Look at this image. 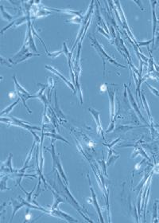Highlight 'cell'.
Masks as SVG:
<instances>
[{"label": "cell", "mask_w": 159, "mask_h": 223, "mask_svg": "<svg viewBox=\"0 0 159 223\" xmlns=\"http://www.w3.org/2000/svg\"><path fill=\"white\" fill-rule=\"evenodd\" d=\"M91 41H92V45L93 46L95 50H96L98 54L100 55V57L102 58V61H103V77H105V74H106V62H110L111 64H112L116 67H120V68L123 69H128V67L125 66V65H123L121 64H119L118 62H116L115 59H113L112 57H110L108 54H107V53L105 52V50H103V46L100 44V42L97 41V39L96 37H90Z\"/></svg>", "instance_id": "cell-1"}, {"label": "cell", "mask_w": 159, "mask_h": 223, "mask_svg": "<svg viewBox=\"0 0 159 223\" xmlns=\"http://www.w3.org/2000/svg\"><path fill=\"white\" fill-rule=\"evenodd\" d=\"M0 121L2 123L5 122L6 124H10V125H14V126H19V127H21L24 129H26L27 131H29L30 133L34 136L35 140L38 142V143L41 142L40 138L39 136H37V134L35 133L34 130H38L41 131L42 128H40L39 127H37V126H34V125H31L29 122H26V121H22V120H19V119H17L15 117H9V118H3L1 117Z\"/></svg>", "instance_id": "cell-2"}, {"label": "cell", "mask_w": 159, "mask_h": 223, "mask_svg": "<svg viewBox=\"0 0 159 223\" xmlns=\"http://www.w3.org/2000/svg\"><path fill=\"white\" fill-rule=\"evenodd\" d=\"M58 180H59V183L61 184V188L63 189V191H64V196H65V201H67L69 202V204L72 206V207L75 209L76 211L78 212L79 214H81V216L83 217L84 220H86L88 222L91 223H93V221H92L89 218V217H87L85 214H84V209L83 207H81V205L79 204V202L76 200L74 197L72 196V194L70 193V191L68 189V187H67V185H64V183H62V181L60 179V178L58 177Z\"/></svg>", "instance_id": "cell-3"}, {"label": "cell", "mask_w": 159, "mask_h": 223, "mask_svg": "<svg viewBox=\"0 0 159 223\" xmlns=\"http://www.w3.org/2000/svg\"><path fill=\"white\" fill-rule=\"evenodd\" d=\"M54 141H55V139L52 140V143H51V148H45L50 152L51 156H52V159H53V170H54L55 169H56V170H58V173L60 174L61 176L62 177V179L65 182V184L68 186L69 185V182H68V179H67V177H66L64 169H63L62 166H61L59 156H58V155H56V152H55Z\"/></svg>", "instance_id": "cell-4"}, {"label": "cell", "mask_w": 159, "mask_h": 223, "mask_svg": "<svg viewBox=\"0 0 159 223\" xmlns=\"http://www.w3.org/2000/svg\"><path fill=\"white\" fill-rule=\"evenodd\" d=\"M13 79H14V85H15L16 90H17V93H18V95L19 96V98L21 99V100L23 103V105L25 106L26 109H27V111L30 114H31L32 112L30 109H29L28 106L26 105V100L29 99H30V98H33V95H30V93H29L28 91H26V90L23 88V87L17 81V79H16L15 75H14L13 76Z\"/></svg>", "instance_id": "cell-5"}, {"label": "cell", "mask_w": 159, "mask_h": 223, "mask_svg": "<svg viewBox=\"0 0 159 223\" xmlns=\"http://www.w3.org/2000/svg\"><path fill=\"white\" fill-rule=\"evenodd\" d=\"M107 91L108 93L110 100V118H111V123H115V97H116V90L113 87L107 86Z\"/></svg>", "instance_id": "cell-6"}, {"label": "cell", "mask_w": 159, "mask_h": 223, "mask_svg": "<svg viewBox=\"0 0 159 223\" xmlns=\"http://www.w3.org/2000/svg\"><path fill=\"white\" fill-rule=\"evenodd\" d=\"M49 214L54 216V217H58V218H61V219H64L68 222H78V221L75 219L74 217H72V216H70L65 212H63L62 211H61L59 209L50 210V214Z\"/></svg>", "instance_id": "cell-7"}, {"label": "cell", "mask_w": 159, "mask_h": 223, "mask_svg": "<svg viewBox=\"0 0 159 223\" xmlns=\"http://www.w3.org/2000/svg\"><path fill=\"white\" fill-rule=\"evenodd\" d=\"M88 112H90L92 116H93L94 120L96 121V132L98 134H101L102 135V137L103 138V139L105 140L104 137H103V127H102V125H101V123H100V112L97 111L96 109H92V108H88L87 109Z\"/></svg>", "instance_id": "cell-8"}, {"label": "cell", "mask_w": 159, "mask_h": 223, "mask_svg": "<svg viewBox=\"0 0 159 223\" xmlns=\"http://www.w3.org/2000/svg\"><path fill=\"white\" fill-rule=\"evenodd\" d=\"M115 3H116V6L118 7L119 15H120V17H121L122 25L123 26V27H124L125 29L127 30V34H129V35H130V37H131V38H132V39L134 41V43H135V45H136V46H137V47H138V42H136V40L134 39V36H133V34H131V30H130V29H129V26H128V25H127V21H126V18H125L124 13H123V10H122V7H121V6H120L119 1H115Z\"/></svg>", "instance_id": "cell-9"}, {"label": "cell", "mask_w": 159, "mask_h": 223, "mask_svg": "<svg viewBox=\"0 0 159 223\" xmlns=\"http://www.w3.org/2000/svg\"><path fill=\"white\" fill-rule=\"evenodd\" d=\"M87 179H88V182H89V185H90V190H91V193H92V202H93L94 206H95V208H96L97 213H98V215H99V217H100V222H104L103 216H102V212H101V210H100V205H99V203H98L96 195V194H95V192H94L93 187H92V183H91V179L88 175H87Z\"/></svg>", "instance_id": "cell-10"}, {"label": "cell", "mask_w": 159, "mask_h": 223, "mask_svg": "<svg viewBox=\"0 0 159 223\" xmlns=\"http://www.w3.org/2000/svg\"><path fill=\"white\" fill-rule=\"evenodd\" d=\"M45 69H48L49 71H50L51 73H54V74L56 75V76H58V77H59V78H61V80H62V81H64V82H65V83L66 84H67V85H68V86H69V88L72 90V91H73V93L76 94V88L75 86H74V84L71 83L69 80H67V78H65L64 76H62V75L61 74V73H60V72H58L57 70H56V69H54L53 67H52V66H50V65H45Z\"/></svg>", "instance_id": "cell-11"}, {"label": "cell", "mask_w": 159, "mask_h": 223, "mask_svg": "<svg viewBox=\"0 0 159 223\" xmlns=\"http://www.w3.org/2000/svg\"><path fill=\"white\" fill-rule=\"evenodd\" d=\"M19 199L20 201H18L16 199H11V206L13 208V214L11 216L10 220H12L13 217H14V215L17 213V211H19V209H21L23 206H25V199H23L21 197H19Z\"/></svg>", "instance_id": "cell-12"}, {"label": "cell", "mask_w": 159, "mask_h": 223, "mask_svg": "<svg viewBox=\"0 0 159 223\" xmlns=\"http://www.w3.org/2000/svg\"><path fill=\"white\" fill-rule=\"evenodd\" d=\"M54 105H55V112H56V115L57 117L60 118V120L61 121H66L65 120V115L63 114L61 110V109L59 108V106H58V103H57V98H56V90H54Z\"/></svg>", "instance_id": "cell-13"}, {"label": "cell", "mask_w": 159, "mask_h": 223, "mask_svg": "<svg viewBox=\"0 0 159 223\" xmlns=\"http://www.w3.org/2000/svg\"><path fill=\"white\" fill-rule=\"evenodd\" d=\"M52 193H53L54 201H53V204L52 205L51 210L58 209V206H59V204L60 203H63V202H65V199H64L61 196H60V195H58L57 193L55 192L54 190H52Z\"/></svg>", "instance_id": "cell-14"}, {"label": "cell", "mask_w": 159, "mask_h": 223, "mask_svg": "<svg viewBox=\"0 0 159 223\" xmlns=\"http://www.w3.org/2000/svg\"><path fill=\"white\" fill-rule=\"evenodd\" d=\"M127 92H128V95H129V98H130V101H131V105H132V107L134 108V110L136 112L138 113V115L140 116L141 120L147 123V121H146V120L144 119V117L142 116V115L141 114L140 111H139V109H138V106L137 105V104H136V102H135V100H134V97H133L132 94H131V91H130V89H129L128 88H127Z\"/></svg>", "instance_id": "cell-15"}, {"label": "cell", "mask_w": 159, "mask_h": 223, "mask_svg": "<svg viewBox=\"0 0 159 223\" xmlns=\"http://www.w3.org/2000/svg\"><path fill=\"white\" fill-rule=\"evenodd\" d=\"M46 10H53V11H56V12H61V13H66V14H69V15H72L75 16H81V13H82V10H80V11H76V10H61V9H55V8H50V7H46V6H44Z\"/></svg>", "instance_id": "cell-16"}, {"label": "cell", "mask_w": 159, "mask_h": 223, "mask_svg": "<svg viewBox=\"0 0 159 223\" xmlns=\"http://www.w3.org/2000/svg\"><path fill=\"white\" fill-rule=\"evenodd\" d=\"M41 138L40 142V164H39V167H40L41 171H43V163H44V157H43V151H42V148H43V139L44 136H45V132H44V128L42 127L41 129Z\"/></svg>", "instance_id": "cell-17"}, {"label": "cell", "mask_w": 159, "mask_h": 223, "mask_svg": "<svg viewBox=\"0 0 159 223\" xmlns=\"http://www.w3.org/2000/svg\"><path fill=\"white\" fill-rule=\"evenodd\" d=\"M157 1H151V5H152V14H153V41H154L155 37V31L157 27V18L155 15V5H156Z\"/></svg>", "instance_id": "cell-18"}, {"label": "cell", "mask_w": 159, "mask_h": 223, "mask_svg": "<svg viewBox=\"0 0 159 223\" xmlns=\"http://www.w3.org/2000/svg\"><path fill=\"white\" fill-rule=\"evenodd\" d=\"M96 22H98V24H100L101 26H103V27L104 28L106 33H108V32H109V31H108V29L107 28L106 25L104 24L103 19H102L101 16H100V10H99V8H98V6H96Z\"/></svg>", "instance_id": "cell-19"}, {"label": "cell", "mask_w": 159, "mask_h": 223, "mask_svg": "<svg viewBox=\"0 0 159 223\" xmlns=\"http://www.w3.org/2000/svg\"><path fill=\"white\" fill-rule=\"evenodd\" d=\"M20 100H21V99H20V98L17 99V100H15V101L13 103V104H11L10 105H9L8 107H7V108H6V109H4V110H3V111H2V112H1V114H0L1 115V117H3L4 115H7L8 113H10V112L12 111V109H14V107H15L16 105H17V104H18V103H19Z\"/></svg>", "instance_id": "cell-20"}, {"label": "cell", "mask_w": 159, "mask_h": 223, "mask_svg": "<svg viewBox=\"0 0 159 223\" xmlns=\"http://www.w3.org/2000/svg\"><path fill=\"white\" fill-rule=\"evenodd\" d=\"M158 200H155V202L153 204V215H152V222H158Z\"/></svg>", "instance_id": "cell-21"}, {"label": "cell", "mask_w": 159, "mask_h": 223, "mask_svg": "<svg viewBox=\"0 0 159 223\" xmlns=\"http://www.w3.org/2000/svg\"><path fill=\"white\" fill-rule=\"evenodd\" d=\"M38 56H41L40 53H27L25 55H24L22 57V58H20L18 61H16L13 65H16V64H19L20 62H23L25 60H27V59L30 58V57H38Z\"/></svg>", "instance_id": "cell-22"}, {"label": "cell", "mask_w": 159, "mask_h": 223, "mask_svg": "<svg viewBox=\"0 0 159 223\" xmlns=\"http://www.w3.org/2000/svg\"><path fill=\"white\" fill-rule=\"evenodd\" d=\"M45 136H46L52 137L53 139H59V140L64 141V142H65L66 143H68V144H69V141H68L67 139H65V138H64V137H62V136H60V135H58V134H56V133H48V132H45Z\"/></svg>", "instance_id": "cell-23"}, {"label": "cell", "mask_w": 159, "mask_h": 223, "mask_svg": "<svg viewBox=\"0 0 159 223\" xmlns=\"http://www.w3.org/2000/svg\"><path fill=\"white\" fill-rule=\"evenodd\" d=\"M141 96H142V104H143L144 107H145V109L147 110V113L148 115V117H149V120L151 122L152 124V120H151V115H150V109H149V106H148V104H147V99L145 98V96H144L143 93H141Z\"/></svg>", "instance_id": "cell-24"}, {"label": "cell", "mask_w": 159, "mask_h": 223, "mask_svg": "<svg viewBox=\"0 0 159 223\" xmlns=\"http://www.w3.org/2000/svg\"><path fill=\"white\" fill-rule=\"evenodd\" d=\"M0 9H1V13H2V16L3 17V19H5L6 20H7L8 22H10V21L14 19V16L10 15H9L8 13L6 12V11L4 10V8H3V5H1V6H0Z\"/></svg>", "instance_id": "cell-25"}, {"label": "cell", "mask_w": 159, "mask_h": 223, "mask_svg": "<svg viewBox=\"0 0 159 223\" xmlns=\"http://www.w3.org/2000/svg\"><path fill=\"white\" fill-rule=\"evenodd\" d=\"M8 179V175H6L5 176L1 178V191H3L5 190H10L6 186V181Z\"/></svg>", "instance_id": "cell-26"}, {"label": "cell", "mask_w": 159, "mask_h": 223, "mask_svg": "<svg viewBox=\"0 0 159 223\" xmlns=\"http://www.w3.org/2000/svg\"><path fill=\"white\" fill-rule=\"evenodd\" d=\"M135 126H127V125H121V126H119V127L114 129L115 132H127V131L131 130V129H133V128H135Z\"/></svg>", "instance_id": "cell-27"}, {"label": "cell", "mask_w": 159, "mask_h": 223, "mask_svg": "<svg viewBox=\"0 0 159 223\" xmlns=\"http://www.w3.org/2000/svg\"><path fill=\"white\" fill-rule=\"evenodd\" d=\"M149 50V53H150V59L148 60V62H149V65H148V73H150L151 72L154 71V69H153V67H154V64H153V58L152 55H151V53H150V49H148Z\"/></svg>", "instance_id": "cell-28"}, {"label": "cell", "mask_w": 159, "mask_h": 223, "mask_svg": "<svg viewBox=\"0 0 159 223\" xmlns=\"http://www.w3.org/2000/svg\"><path fill=\"white\" fill-rule=\"evenodd\" d=\"M120 156H119V155H111L110 157H108L107 158V167H109V166H111V164L112 163H115V162L119 158Z\"/></svg>", "instance_id": "cell-29"}, {"label": "cell", "mask_w": 159, "mask_h": 223, "mask_svg": "<svg viewBox=\"0 0 159 223\" xmlns=\"http://www.w3.org/2000/svg\"><path fill=\"white\" fill-rule=\"evenodd\" d=\"M102 156H103V159H102V160H100V161H99V163H100V166H101V167H102V169H103V173H104V175L105 176H107V163L105 162V160H104V155H103V153L102 152Z\"/></svg>", "instance_id": "cell-30"}, {"label": "cell", "mask_w": 159, "mask_h": 223, "mask_svg": "<svg viewBox=\"0 0 159 223\" xmlns=\"http://www.w3.org/2000/svg\"><path fill=\"white\" fill-rule=\"evenodd\" d=\"M21 188H22V190H23V191L25 192V195H26V200H27V201H28V202H33V201H32V195H33V193H34V190H35V186H34V188L33 189V190H32V191H30V193L26 192L25 190L23 189V187H22V186H21Z\"/></svg>", "instance_id": "cell-31"}, {"label": "cell", "mask_w": 159, "mask_h": 223, "mask_svg": "<svg viewBox=\"0 0 159 223\" xmlns=\"http://www.w3.org/2000/svg\"><path fill=\"white\" fill-rule=\"evenodd\" d=\"M63 53V50H59V51H56V52H53V53H50L49 51L46 52V55L50 57H52V58H55L57 56H59L60 54Z\"/></svg>", "instance_id": "cell-32"}, {"label": "cell", "mask_w": 159, "mask_h": 223, "mask_svg": "<svg viewBox=\"0 0 159 223\" xmlns=\"http://www.w3.org/2000/svg\"><path fill=\"white\" fill-rule=\"evenodd\" d=\"M151 42H153V43H154V42L153 41V39H151V40L147 41V42H138V48L139 46H148L149 44L151 43Z\"/></svg>", "instance_id": "cell-33"}, {"label": "cell", "mask_w": 159, "mask_h": 223, "mask_svg": "<svg viewBox=\"0 0 159 223\" xmlns=\"http://www.w3.org/2000/svg\"><path fill=\"white\" fill-rule=\"evenodd\" d=\"M146 84H147V87H148V88H149V89H150L151 90V92H152V93H153V94H155L156 96H159V93H158V90L155 89L154 88H153V87L150 85V84H148V83H147V82H146Z\"/></svg>", "instance_id": "cell-34"}, {"label": "cell", "mask_w": 159, "mask_h": 223, "mask_svg": "<svg viewBox=\"0 0 159 223\" xmlns=\"http://www.w3.org/2000/svg\"><path fill=\"white\" fill-rule=\"evenodd\" d=\"M120 139H121V138H120V137H119V138H118V139H116V140H114V141H113V142L111 143H108V144H106V143H104V145L107 146V148H112V146L115 145V144H116V143L119 142V140H120Z\"/></svg>", "instance_id": "cell-35"}, {"label": "cell", "mask_w": 159, "mask_h": 223, "mask_svg": "<svg viewBox=\"0 0 159 223\" xmlns=\"http://www.w3.org/2000/svg\"><path fill=\"white\" fill-rule=\"evenodd\" d=\"M97 30L99 31L100 33H101V34H103V35H104V36H105L107 38V39H109V40L111 39V37H110L109 35L107 34L106 32H104V31L103 30V28H101L100 26H98V27H97Z\"/></svg>", "instance_id": "cell-36"}, {"label": "cell", "mask_w": 159, "mask_h": 223, "mask_svg": "<svg viewBox=\"0 0 159 223\" xmlns=\"http://www.w3.org/2000/svg\"><path fill=\"white\" fill-rule=\"evenodd\" d=\"M133 2H134V3H137L138 5V6H140L141 8L142 9V5H141V2H140V1H133Z\"/></svg>", "instance_id": "cell-37"}, {"label": "cell", "mask_w": 159, "mask_h": 223, "mask_svg": "<svg viewBox=\"0 0 159 223\" xmlns=\"http://www.w3.org/2000/svg\"><path fill=\"white\" fill-rule=\"evenodd\" d=\"M154 67H155V69H156V70L158 72H159V66L158 65H154Z\"/></svg>", "instance_id": "cell-38"}, {"label": "cell", "mask_w": 159, "mask_h": 223, "mask_svg": "<svg viewBox=\"0 0 159 223\" xmlns=\"http://www.w3.org/2000/svg\"><path fill=\"white\" fill-rule=\"evenodd\" d=\"M158 211H159V207H158ZM158 216H159V215H158Z\"/></svg>", "instance_id": "cell-39"}, {"label": "cell", "mask_w": 159, "mask_h": 223, "mask_svg": "<svg viewBox=\"0 0 159 223\" xmlns=\"http://www.w3.org/2000/svg\"><path fill=\"white\" fill-rule=\"evenodd\" d=\"M158 23H159V21H158Z\"/></svg>", "instance_id": "cell-40"}]
</instances>
